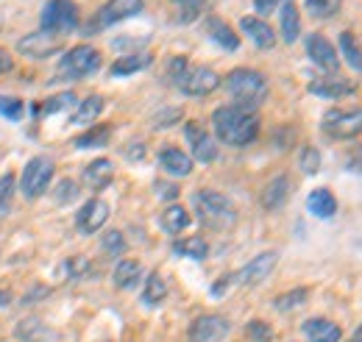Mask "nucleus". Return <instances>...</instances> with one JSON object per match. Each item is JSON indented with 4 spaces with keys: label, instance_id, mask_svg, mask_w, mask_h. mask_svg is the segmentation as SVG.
<instances>
[{
    "label": "nucleus",
    "instance_id": "1",
    "mask_svg": "<svg viewBox=\"0 0 362 342\" xmlns=\"http://www.w3.org/2000/svg\"><path fill=\"white\" fill-rule=\"evenodd\" d=\"M212 126L221 142H226L231 148H245L257 139L259 134V120L254 112H245L240 106H221L212 114Z\"/></svg>",
    "mask_w": 362,
    "mask_h": 342
},
{
    "label": "nucleus",
    "instance_id": "2",
    "mask_svg": "<svg viewBox=\"0 0 362 342\" xmlns=\"http://www.w3.org/2000/svg\"><path fill=\"white\" fill-rule=\"evenodd\" d=\"M226 89L228 95L237 100L234 106L251 112V109H257L265 100V95H268V78L262 73H257V70L240 67V70H231L228 73Z\"/></svg>",
    "mask_w": 362,
    "mask_h": 342
},
{
    "label": "nucleus",
    "instance_id": "3",
    "mask_svg": "<svg viewBox=\"0 0 362 342\" xmlns=\"http://www.w3.org/2000/svg\"><path fill=\"white\" fill-rule=\"evenodd\" d=\"M170 78L189 98H204V95L215 92L218 84H221V78H218L215 70H209V67H189L184 59H176L170 64Z\"/></svg>",
    "mask_w": 362,
    "mask_h": 342
},
{
    "label": "nucleus",
    "instance_id": "4",
    "mask_svg": "<svg viewBox=\"0 0 362 342\" xmlns=\"http://www.w3.org/2000/svg\"><path fill=\"white\" fill-rule=\"evenodd\" d=\"M195 206H198L201 220L206 225H212V228H226V225L234 223V204L221 192H209V189L198 192L195 195Z\"/></svg>",
    "mask_w": 362,
    "mask_h": 342
},
{
    "label": "nucleus",
    "instance_id": "5",
    "mask_svg": "<svg viewBox=\"0 0 362 342\" xmlns=\"http://www.w3.org/2000/svg\"><path fill=\"white\" fill-rule=\"evenodd\" d=\"M40 23H42V31L70 34L78 25V6L73 0H47Z\"/></svg>",
    "mask_w": 362,
    "mask_h": 342
},
{
    "label": "nucleus",
    "instance_id": "6",
    "mask_svg": "<svg viewBox=\"0 0 362 342\" xmlns=\"http://www.w3.org/2000/svg\"><path fill=\"white\" fill-rule=\"evenodd\" d=\"M320 131L332 139H354L362 134V109H332L323 114Z\"/></svg>",
    "mask_w": 362,
    "mask_h": 342
},
{
    "label": "nucleus",
    "instance_id": "7",
    "mask_svg": "<svg viewBox=\"0 0 362 342\" xmlns=\"http://www.w3.org/2000/svg\"><path fill=\"white\" fill-rule=\"evenodd\" d=\"M98 70H100V53L90 45H78V47L67 50L62 64H59V73L64 78H84V76H92Z\"/></svg>",
    "mask_w": 362,
    "mask_h": 342
},
{
    "label": "nucleus",
    "instance_id": "8",
    "mask_svg": "<svg viewBox=\"0 0 362 342\" xmlns=\"http://www.w3.org/2000/svg\"><path fill=\"white\" fill-rule=\"evenodd\" d=\"M50 181H53V162L45 159V156H34V159L25 165L23 175H20V189H23V195L31 201V198L45 195Z\"/></svg>",
    "mask_w": 362,
    "mask_h": 342
},
{
    "label": "nucleus",
    "instance_id": "9",
    "mask_svg": "<svg viewBox=\"0 0 362 342\" xmlns=\"http://www.w3.org/2000/svg\"><path fill=\"white\" fill-rule=\"evenodd\" d=\"M142 11V0H109L92 20L90 31L87 34H98V28H109L115 23H123L129 17H134Z\"/></svg>",
    "mask_w": 362,
    "mask_h": 342
},
{
    "label": "nucleus",
    "instance_id": "10",
    "mask_svg": "<svg viewBox=\"0 0 362 342\" xmlns=\"http://www.w3.org/2000/svg\"><path fill=\"white\" fill-rule=\"evenodd\" d=\"M228 334V320L221 314H201L189 326V342H223Z\"/></svg>",
    "mask_w": 362,
    "mask_h": 342
},
{
    "label": "nucleus",
    "instance_id": "11",
    "mask_svg": "<svg viewBox=\"0 0 362 342\" xmlns=\"http://www.w3.org/2000/svg\"><path fill=\"white\" fill-rule=\"evenodd\" d=\"M59 47H62L59 34H50V31H34L17 42V50L28 59H47V56L59 53Z\"/></svg>",
    "mask_w": 362,
    "mask_h": 342
},
{
    "label": "nucleus",
    "instance_id": "12",
    "mask_svg": "<svg viewBox=\"0 0 362 342\" xmlns=\"http://www.w3.org/2000/svg\"><path fill=\"white\" fill-rule=\"evenodd\" d=\"M184 134H187V142H189V148H192L195 162L209 165V162H215V159H218V142L209 136V131L204 129V126L189 123V126L184 129Z\"/></svg>",
    "mask_w": 362,
    "mask_h": 342
},
{
    "label": "nucleus",
    "instance_id": "13",
    "mask_svg": "<svg viewBox=\"0 0 362 342\" xmlns=\"http://www.w3.org/2000/svg\"><path fill=\"white\" fill-rule=\"evenodd\" d=\"M106 220H109V204L100 201V198L87 201V204L78 209V214H76V225H78L81 234H95V231H100V228L106 225Z\"/></svg>",
    "mask_w": 362,
    "mask_h": 342
},
{
    "label": "nucleus",
    "instance_id": "14",
    "mask_svg": "<svg viewBox=\"0 0 362 342\" xmlns=\"http://www.w3.org/2000/svg\"><path fill=\"white\" fill-rule=\"evenodd\" d=\"M276 261H279V254H276V251H265V254L254 256L245 267H243V270H240V273H237V281H240V284H245V287L265 281V278L271 276V270L276 267Z\"/></svg>",
    "mask_w": 362,
    "mask_h": 342
},
{
    "label": "nucleus",
    "instance_id": "15",
    "mask_svg": "<svg viewBox=\"0 0 362 342\" xmlns=\"http://www.w3.org/2000/svg\"><path fill=\"white\" fill-rule=\"evenodd\" d=\"M310 92L315 95V98H332V100H337V98H346V95H354L357 92V86L354 81H349V78H340L337 73H332V76H323V78H317L310 84Z\"/></svg>",
    "mask_w": 362,
    "mask_h": 342
},
{
    "label": "nucleus",
    "instance_id": "16",
    "mask_svg": "<svg viewBox=\"0 0 362 342\" xmlns=\"http://www.w3.org/2000/svg\"><path fill=\"white\" fill-rule=\"evenodd\" d=\"M307 53H310V59L315 61L317 67L337 73V67H340V59H337L334 47H332V42H329L326 37H320V34H313V37L307 40Z\"/></svg>",
    "mask_w": 362,
    "mask_h": 342
},
{
    "label": "nucleus",
    "instance_id": "17",
    "mask_svg": "<svg viewBox=\"0 0 362 342\" xmlns=\"http://www.w3.org/2000/svg\"><path fill=\"white\" fill-rule=\"evenodd\" d=\"M240 28L245 31V37H248L251 42L257 45V47H262V50H271L273 45H276L273 28L265 20H259V17H243V20H240Z\"/></svg>",
    "mask_w": 362,
    "mask_h": 342
},
{
    "label": "nucleus",
    "instance_id": "18",
    "mask_svg": "<svg viewBox=\"0 0 362 342\" xmlns=\"http://www.w3.org/2000/svg\"><path fill=\"white\" fill-rule=\"evenodd\" d=\"M301 329H304V334H307L310 342H340V337H343L340 326L332 323V320H326V317H313Z\"/></svg>",
    "mask_w": 362,
    "mask_h": 342
},
{
    "label": "nucleus",
    "instance_id": "19",
    "mask_svg": "<svg viewBox=\"0 0 362 342\" xmlns=\"http://www.w3.org/2000/svg\"><path fill=\"white\" fill-rule=\"evenodd\" d=\"M290 189H293L290 178H287V175H276L271 184L262 189V206H265L268 212L281 209V206H284V201L290 198Z\"/></svg>",
    "mask_w": 362,
    "mask_h": 342
},
{
    "label": "nucleus",
    "instance_id": "20",
    "mask_svg": "<svg viewBox=\"0 0 362 342\" xmlns=\"http://www.w3.org/2000/svg\"><path fill=\"white\" fill-rule=\"evenodd\" d=\"M159 167L165 172H170V175H176V178H181V175L192 172V159L184 151H179V148H165L159 153Z\"/></svg>",
    "mask_w": 362,
    "mask_h": 342
},
{
    "label": "nucleus",
    "instance_id": "21",
    "mask_svg": "<svg viewBox=\"0 0 362 342\" xmlns=\"http://www.w3.org/2000/svg\"><path fill=\"white\" fill-rule=\"evenodd\" d=\"M112 178H115V165H112L109 159H95V162H90V165L84 167V184H87L90 189H103V187H109Z\"/></svg>",
    "mask_w": 362,
    "mask_h": 342
},
{
    "label": "nucleus",
    "instance_id": "22",
    "mask_svg": "<svg viewBox=\"0 0 362 342\" xmlns=\"http://www.w3.org/2000/svg\"><path fill=\"white\" fill-rule=\"evenodd\" d=\"M151 61H153L151 53H129V56H120V59L112 64L109 73H112L115 78H126V76H134L139 70H145Z\"/></svg>",
    "mask_w": 362,
    "mask_h": 342
},
{
    "label": "nucleus",
    "instance_id": "23",
    "mask_svg": "<svg viewBox=\"0 0 362 342\" xmlns=\"http://www.w3.org/2000/svg\"><path fill=\"white\" fill-rule=\"evenodd\" d=\"M307 209L315 214V217L329 220V217H334V212H337V198H334L329 189H315V192H310V198H307Z\"/></svg>",
    "mask_w": 362,
    "mask_h": 342
},
{
    "label": "nucleus",
    "instance_id": "24",
    "mask_svg": "<svg viewBox=\"0 0 362 342\" xmlns=\"http://www.w3.org/2000/svg\"><path fill=\"white\" fill-rule=\"evenodd\" d=\"M206 34L221 45L223 50H237V47H240V37L228 28L223 20H218V17H209V20H206Z\"/></svg>",
    "mask_w": 362,
    "mask_h": 342
},
{
    "label": "nucleus",
    "instance_id": "25",
    "mask_svg": "<svg viewBox=\"0 0 362 342\" xmlns=\"http://www.w3.org/2000/svg\"><path fill=\"white\" fill-rule=\"evenodd\" d=\"M139 278H142V267L134 259H123L115 267V287H120V290H134Z\"/></svg>",
    "mask_w": 362,
    "mask_h": 342
},
{
    "label": "nucleus",
    "instance_id": "26",
    "mask_svg": "<svg viewBox=\"0 0 362 342\" xmlns=\"http://www.w3.org/2000/svg\"><path fill=\"white\" fill-rule=\"evenodd\" d=\"M279 20H281V37H284V42H296L298 34H301V14H298V8L293 3H284Z\"/></svg>",
    "mask_w": 362,
    "mask_h": 342
},
{
    "label": "nucleus",
    "instance_id": "27",
    "mask_svg": "<svg viewBox=\"0 0 362 342\" xmlns=\"http://www.w3.org/2000/svg\"><path fill=\"white\" fill-rule=\"evenodd\" d=\"M17 337L23 342H47L53 334H50V329H45L42 320L25 317V320H20V326H17Z\"/></svg>",
    "mask_w": 362,
    "mask_h": 342
},
{
    "label": "nucleus",
    "instance_id": "28",
    "mask_svg": "<svg viewBox=\"0 0 362 342\" xmlns=\"http://www.w3.org/2000/svg\"><path fill=\"white\" fill-rule=\"evenodd\" d=\"M189 223H192V217H189V212H187L184 206H179V204H173V206H168V209L162 212V228H165L168 234H179Z\"/></svg>",
    "mask_w": 362,
    "mask_h": 342
},
{
    "label": "nucleus",
    "instance_id": "29",
    "mask_svg": "<svg viewBox=\"0 0 362 342\" xmlns=\"http://www.w3.org/2000/svg\"><path fill=\"white\" fill-rule=\"evenodd\" d=\"M100 112H103V98H100V95H90V98H84V100L78 103V109L73 112V123H78V126L92 123V120L100 117Z\"/></svg>",
    "mask_w": 362,
    "mask_h": 342
},
{
    "label": "nucleus",
    "instance_id": "30",
    "mask_svg": "<svg viewBox=\"0 0 362 342\" xmlns=\"http://www.w3.org/2000/svg\"><path fill=\"white\" fill-rule=\"evenodd\" d=\"M165 298H168V287H165L162 276H159V273H151V276L145 278V290H142V303H148V306H159V303H162Z\"/></svg>",
    "mask_w": 362,
    "mask_h": 342
},
{
    "label": "nucleus",
    "instance_id": "31",
    "mask_svg": "<svg viewBox=\"0 0 362 342\" xmlns=\"http://www.w3.org/2000/svg\"><path fill=\"white\" fill-rule=\"evenodd\" d=\"M173 251H176L179 256H187V259H206L209 256V245H206V240H204V237H187V240H179V242L173 245Z\"/></svg>",
    "mask_w": 362,
    "mask_h": 342
},
{
    "label": "nucleus",
    "instance_id": "32",
    "mask_svg": "<svg viewBox=\"0 0 362 342\" xmlns=\"http://www.w3.org/2000/svg\"><path fill=\"white\" fill-rule=\"evenodd\" d=\"M109 136H112V129H109V126H95V129H90L87 134L76 136L73 145L81 148V151H87V148H103V145H109Z\"/></svg>",
    "mask_w": 362,
    "mask_h": 342
},
{
    "label": "nucleus",
    "instance_id": "33",
    "mask_svg": "<svg viewBox=\"0 0 362 342\" xmlns=\"http://www.w3.org/2000/svg\"><path fill=\"white\" fill-rule=\"evenodd\" d=\"M340 50H343L346 61L351 64V70H362V47L354 34H349V31L340 34Z\"/></svg>",
    "mask_w": 362,
    "mask_h": 342
},
{
    "label": "nucleus",
    "instance_id": "34",
    "mask_svg": "<svg viewBox=\"0 0 362 342\" xmlns=\"http://www.w3.org/2000/svg\"><path fill=\"white\" fill-rule=\"evenodd\" d=\"M23 112H25V106H23V100H20V98L0 95V114H3L6 120L20 123V120H23Z\"/></svg>",
    "mask_w": 362,
    "mask_h": 342
},
{
    "label": "nucleus",
    "instance_id": "35",
    "mask_svg": "<svg viewBox=\"0 0 362 342\" xmlns=\"http://www.w3.org/2000/svg\"><path fill=\"white\" fill-rule=\"evenodd\" d=\"M14 187H17V181H14V175H11V172L0 175V217H3V214H8V209H11Z\"/></svg>",
    "mask_w": 362,
    "mask_h": 342
},
{
    "label": "nucleus",
    "instance_id": "36",
    "mask_svg": "<svg viewBox=\"0 0 362 342\" xmlns=\"http://www.w3.org/2000/svg\"><path fill=\"white\" fill-rule=\"evenodd\" d=\"M307 298H310V293L301 287V290H290L287 295H281V298H276V309L279 312H290V309H296V306H301V303H307Z\"/></svg>",
    "mask_w": 362,
    "mask_h": 342
},
{
    "label": "nucleus",
    "instance_id": "37",
    "mask_svg": "<svg viewBox=\"0 0 362 342\" xmlns=\"http://www.w3.org/2000/svg\"><path fill=\"white\" fill-rule=\"evenodd\" d=\"M103 251H106V256H120V254L126 251V237H123V231H106V237H103Z\"/></svg>",
    "mask_w": 362,
    "mask_h": 342
},
{
    "label": "nucleus",
    "instance_id": "38",
    "mask_svg": "<svg viewBox=\"0 0 362 342\" xmlns=\"http://www.w3.org/2000/svg\"><path fill=\"white\" fill-rule=\"evenodd\" d=\"M340 8V0H307V11L313 17H332Z\"/></svg>",
    "mask_w": 362,
    "mask_h": 342
},
{
    "label": "nucleus",
    "instance_id": "39",
    "mask_svg": "<svg viewBox=\"0 0 362 342\" xmlns=\"http://www.w3.org/2000/svg\"><path fill=\"white\" fill-rule=\"evenodd\" d=\"M76 103V95H70V92H64V95H56V98H50L42 109H37V112H42V114H53V112H62V109H70Z\"/></svg>",
    "mask_w": 362,
    "mask_h": 342
},
{
    "label": "nucleus",
    "instance_id": "40",
    "mask_svg": "<svg viewBox=\"0 0 362 342\" xmlns=\"http://www.w3.org/2000/svg\"><path fill=\"white\" fill-rule=\"evenodd\" d=\"M301 170L307 172V175H313V172L320 170V153H317L315 148H301Z\"/></svg>",
    "mask_w": 362,
    "mask_h": 342
},
{
    "label": "nucleus",
    "instance_id": "41",
    "mask_svg": "<svg viewBox=\"0 0 362 342\" xmlns=\"http://www.w3.org/2000/svg\"><path fill=\"white\" fill-rule=\"evenodd\" d=\"M245 331H248V337L254 342H271V337H273V329L268 323H262V320H251Z\"/></svg>",
    "mask_w": 362,
    "mask_h": 342
},
{
    "label": "nucleus",
    "instance_id": "42",
    "mask_svg": "<svg viewBox=\"0 0 362 342\" xmlns=\"http://www.w3.org/2000/svg\"><path fill=\"white\" fill-rule=\"evenodd\" d=\"M76 195H78V187H76L73 181H62L59 189H56V201H59V204H67V201H73Z\"/></svg>",
    "mask_w": 362,
    "mask_h": 342
},
{
    "label": "nucleus",
    "instance_id": "43",
    "mask_svg": "<svg viewBox=\"0 0 362 342\" xmlns=\"http://www.w3.org/2000/svg\"><path fill=\"white\" fill-rule=\"evenodd\" d=\"M176 117H181L179 109H168V112H162V114H156V129H165V126H173L176 123Z\"/></svg>",
    "mask_w": 362,
    "mask_h": 342
},
{
    "label": "nucleus",
    "instance_id": "44",
    "mask_svg": "<svg viewBox=\"0 0 362 342\" xmlns=\"http://www.w3.org/2000/svg\"><path fill=\"white\" fill-rule=\"evenodd\" d=\"M254 6H257L259 14H271L273 8L279 6V0H254Z\"/></svg>",
    "mask_w": 362,
    "mask_h": 342
},
{
    "label": "nucleus",
    "instance_id": "45",
    "mask_svg": "<svg viewBox=\"0 0 362 342\" xmlns=\"http://www.w3.org/2000/svg\"><path fill=\"white\" fill-rule=\"evenodd\" d=\"M156 187H159V195H165V198H176L179 195L176 184H156Z\"/></svg>",
    "mask_w": 362,
    "mask_h": 342
},
{
    "label": "nucleus",
    "instance_id": "46",
    "mask_svg": "<svg viewBox=\"0 0 362 342\" xmlns=\"http://www.w3.org/2000/svg\"><path fill=\"white\" fill-rule=\"evenodd\" d=\"M8 70H11V56L0 47V76H3V73H8Z\"/></svg>",
    "mask_w": 362,
    "mask_h": 342
},
{
    "label": "nucleus",
    "instance_id": "47",
    "mask_svg": "<svg viewBox=\"0 0 362 342\" xmlns=\"http://www.w3.org/2000/svg\"><path fill=\"white\" fill-rule=\"evenodd\" d=\"M126 156H129V159H142V156H145V148H142V145H136L132 151L126 148Z\"/></svg>",
    "mask_w": 362,
    "mask_h": 342
},
{
    "label": "nucleus",
    "instance_id": "48",
    "mask_svg": "<svg viewBox=\"0 0 362 342\" xmlns=\"http://www.w3.org/2000/svg\"><path fill=\"white\" fill-rule=\"evenodd\" d=\"M8 303H11V295H8V293H3V290H0V306H8Z\"/></svg>",
    "mask_w": 362,
    "mask_h": 342
},
{
    "label": "nucleus",
    "instance_id": "49",
    "mask_svg": "<svg viewBox=\"0 0 362 342\" xmlns=\"http://www.w3.org/2000/svg\"><path fill=\"white\" fill-rule=\"evenodd\" d=\"M179 3H198V0H179Z\"/></svg>",
    "mask_w": 362,
    "mask_h": 342
},
{
    "label": "nucleus",
    "instance_id": "50",
    "mask_svg": "<svg viewBox=\"0 0 362 342\" xmlns=\"http://www.w3.org/2000/svg\"><path fill=\"white\" fill-rule=\"evenodd\" d=\"M354 342H362V340H354Z\"/></svg>",
    "mask_w": 362,
    "mask_h": 342
},
{
    "label": "nucleus",
    "instance_id": "51",
    "mask_svg": "<svg viewBox=\"0 0 362 342\" xmlns=\"http://www.w3.org/2000/svg\"><path fill=\"white\" fill-rule=\"evenodd\" d=\"M360 331H362V329H360Z\"/></svg>",
    "mask_w": 362,
    "mask_h": 342
}]
</instances>
